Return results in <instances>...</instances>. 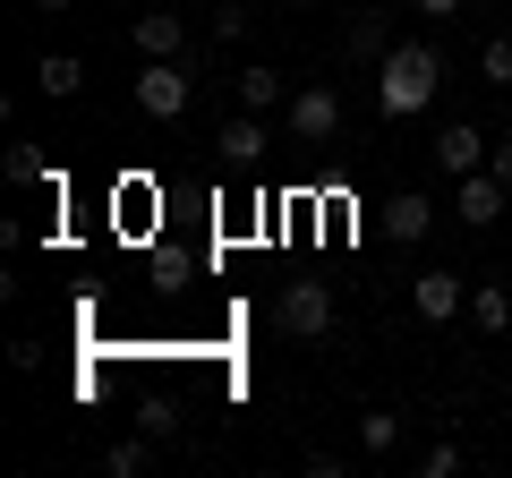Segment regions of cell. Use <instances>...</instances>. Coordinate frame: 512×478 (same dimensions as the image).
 <instances>
[{
    "label": "cell",
    "mask_w": 512,
    "mask_h": 478,
    "mask_svg": "<svg viewBox=\"0 0 512 478\" xmlns=\"http://www.w3.org/2000/svg\"><path fill=\"white\" fill-rule=\"evenodd\" d=\"M436 86H444V60L427 52V43H393V52L376 60V103H384V120L427 111V103H436Z\"/></svg>",
    "instance_id": "cell-1"
},
{
    "label": "cell",
    "mask_w": 512,
    "mask_h": 478,
    "mask_svg": "<svg viewBox=\"0 0 512 478\" xmlns=\"http://www.w3.org/2000/svg\"><path fill=\"white\" fill-rule=\"evenodd\" d=\"M188 103H197V69L188 60H146L137 69V111L146 120H180Z\"/></svg>",
    "instance_id": "cell-2"
},
{
    "label": "cell",
    "mask_w": 512,
    "mask_h": 478,
    "mask_svg": "<svg viewBox=\"0 0 512 478\" xmlns=\"http://www.w3.org/2000/svg\"><path fill=\"white\" fill-rule=\"evenodd\" d=\"M274 325L291 333V342H316V333H333V282H282Z\"/></svg>",
    "instance_id": "cell-3"
},
{
    "label": "cell",
    "mask_w": 512,
    "mask_h": 478,
    "mask_svg": "<svg viewBox=\"0 0 512 478\" xmlns=\"http://www.w3.org/2000/svg\"><path fill=\"white\" fill-rule=\"evenodd\" d=\"M282 120H291V146H325V137L342 129V94H333V77H325V86H299L291 103H282Z\"/></svg>",
    "instance_id": "cell-4"
},
{
    "label": "cell",
    "mask_w": 512,
    "mask_h": 478,
    "mask_svg": "<svg viewBox=\"0 0 512 478\" xmlns=\"http://www.w3.org/2000/svg\"><path fill=\"white\" fill-rule=\"evenodd\" d=\"M128 35H137V52H146V60H188V18H180V9H146Z\"/></svg>",
    "instance_id": "cell-5"
},
{
    "label": "cell",
    "mask_w": 512,
    "mask_h": 478,
    "mask_svg": "<svg viewBox=\"0 0 512 478\" xmlns=\"http://www.w3.org/2000/svg\"><path fill=\"white\" fill-rule=\"evenodd\" d=\"M487 146H495L487 129H470V120H453V129L436 137V171H444V180H461V171H487Z\"/></svg>",
    "instance_id": "cell-6"
},
{
    "label": "cell",
    "mask_w": 512,
    "mask_h": 478,
    "mask_svg": "<svg viewBox=\"0 0 512 478\" xmlns=\"http://www.w3.org/2000/svg\"><path fill=\"white\" fill-rule=\"evenodd\" d=\"M410 308H419L427 325H453V316H461V274H444V265H427V274L410 282Z\"/></svg>",
    "instance_id": "cell-7"
},
{
    "label": "cell",
    "mask_w": 512,
    "mask_h": 478,
    "mask_svg": "<svg viewBox=\"0 0 512 478\" xmlns=\"http://www.w3.org/2000/svg\"><path fill=\"white\" fill-rule=\"evenodd\" d=\"M384 231H393V248H410V239H427V231H436V205H427L419 188H402V197L384 205Z\"/></svg>",
    "instance_id": "cell-8"
},
{
    "label": "cell",
    "mask_w": 512,
    "mask_h": 478,
    "mask_svg": "<svg viewBox=\"0 0 512 478\" xmlns=\"http://www.w3.org/2000/svg\"><path fill=\"white\" fill-rule=\"evenodd\" d=\"M214 154L231 171H248V163H265V129H256V111H239V120H222V137H214Z\"/></svg>",
    "instance_id": "cell-9"
},
{
    "label": "cell",
    "mask_w": 512,
    "mask_h": 478,
    "mask_svg": "<svg viewBox=\"0 0 512 478\" xmlns=\"http://www.w3.org/2000/svg\"><path fill=\"white\" fill-rule=\"evenodd\" d=\"M495 214H504V180H495V171H461V222L487 231Z\"/></svg>",
    "instance_id": "cell-10"
},
{
    "label": "cell",
    "mask_w": 512,
    "mask_h": 478,
    "mask_svg": "<svg viewBox=\"0 0 512 478\" xmlns=\"http://www.w3.org/2000/svg\"><path fill=\"white\" fill-rule=\"evenodd\" d=\"M35 86L52 94V103H69V94L86 86V60H77V52H43V60H35Z\"/></svg>",
    "instance_id": "cell-11"
},
{
    "label": "cell",
    "mask_w": 512,
    "mask_h": 478,
    "mask_svg": "<svg viewBox=\"0 0 512 478\" xmlns=\"http://www.w3.org/2000/svg\"><path fill=\"white\" fill-rule=\"evenodd\" d=\"M274 103H291V86H282L265 60H256V69H239V111H274Z\"/></svg>",
    "instance_id": "cell-12"
},
{
    "label": "cell",
    "mask_w": 512,
    "mask_h": 478,
    "mask_svg": "<svg viewBox=\"0 0 512 478\" xmlns=\"http://www.w3.org/2000/svg\"><path fill=\"white\" fill-rule=\"evenodd\" d=\"M103 470H111V478H146V470H154V436H120V444L103 453Z\"/></svg>",
    "instance_id": "cell-13"
},
{
    "label": "cell",
    "mask_w": 512,
    "mask_h": 478,
    "mask_svg": "<svg viewBox=\"0 0 512 478\" xmlns=\"http://www.w3.org/2000/svg\"><path fill=\"white\" fill-rule=\"evenodd\" d=\"M470 325H478V333H504V325H512V291L478 282V291H470Z\"/></svg>",
    "instance_id": "cell-14"
},
{
    "label": "cell",
    "mask_w": 512,
    "mask_h": 478,
    "mask_svg": "<svg viewBox=\"0 0 512 478\" xmlns=\"http://www.w3.org/2000/svg\"><path fill=\"white\" fill-rule=\"evenodd\" d=\"M393 444H402V419H393V410H367V419H359V453H367V461H384Z\"/></svg>",
    "instance_id": "cell-15"
},
{
    "label": "cell",
    "mask_w": 512,
    "mask_h": 478,
    "mask_svg": "<svg viewBox=\"0 0 512 478\" xmlns=\"http://www.w3.org/2000/svg\"><path fill=\"white\" fill-rule=\"evenodd\" d=\"M342 52H350V60H384V52H393V43H384V18H359V26L342 35Z\"/></svg>",
    "instance_id": "cell-16"
},
{
    "label": "cell",
    "mask_w": 512,
    "mask_h": 478,
    "mask_svg": "<svg viewBox=\"0 0 512 478\" xmlns=\"http://www.w3.org/2000/svg\"><path fill=\"white\" fill-rule=\"evenodd\" d=\"M478 77H487V86H512V35H495L487 52H478Z\"/></svg>",
    "instance_id": "cell-17"
},
{
    "label": "cell",
    "mask_w": 512,
    "mask_h": 478,
    "mask_svg": "<svg viewBox=\"0 0 512 478\" xmlns=\"http://www.w3.org/2000/svg\"><path fill=\"white\" fill-rule=\"evenodd\" d=\"M419 470H427V478H453V470H461V444H427Z\"/></svg>",
    "instance_id": "cell-18"
},
{
    "label": "cell",
    "mask_w": 512,
    "mask_h": 478,
    "mask_svg": "<svg viewBox=\"0 0 512 478\" xmlns=\"http://www.w3.org/2000/svg\"><path fill=\"white\" fill-rule=\"evenodd\" d=\"M214 35H222V43L248 35V9H239V0H222V9H214Z\"/></svg>",
    "instance_id": "cell-19"
},
{
    "label": "cell",
    "mask_w": 512,
    "mask_h": 478,
    "mask_svg": "<svg viewBox=\"0 0 512 478\" xmlns=\"http://www.w3.org/2000/svg\"><path fill=\"white\" fill-rule=\"evenodd\" d=\"M9 180H43V154L35 146H9Z\"/></svg>",
    "instance_id": "cell-20"
},
{
    "label": "cell",
    "mask_w": 512,
    "mask_h": 478,
    "mask_svg": "<svg viewBox=\"0 0 512 478\" xmlns=\"http://www.w3.org/2000/svg\"><path fill=\"white\" fill-rule=\"evenodd\" d=\"M487 171H495V180L512 188V137H495V146H487Z\"/></svg>",
    "instance_id": "cell-21"
},
{
    "label": "cell",
    "mask_w": 512,
    "mask_h": 478,
    "mask_svg": "<svg viewBox=\"0 0 512 478\" xmlns=\"http://www.w3.org/2000/svg\"><path fill=\"white\" fill-rule=\"evenodd\" d=\"M419 18H461V0H410Z\"/></svg>",
    "instance_id": "cell-22"
},
{
    "label": "cell",
    "mask_w": 512,
    "mask_h": 478,
    "mask_svg": "<svg viewBox=\"0 0 512 478\" xmlns=\"http://www.w3.org/2000/svg\"><path fill=\"white\" fill-rule=\"evenodd\" d=\"M35 9H69V0H35Z\"/></svg>",
    "instance_id": "cell-23"
}]
</instances>
